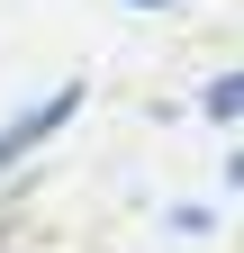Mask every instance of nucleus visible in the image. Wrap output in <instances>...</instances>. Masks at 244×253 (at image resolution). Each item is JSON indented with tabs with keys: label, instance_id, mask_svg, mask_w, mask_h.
Segmentation results:
<instances>
[{
	"label": "nucleus",
	"instance_id": "nucleus-1",
	"mask_svg": "<svg viewBox=\"0 0 244 253\" xmlns=\"http://www.w3.org/2000/svg\"><path fill=\"white\" fill-rule=\"evenodd\" d=\"M81 100H90V82H54L45 100H27L9 126H0V181L37 163V154H45V145H54V136H64V126L81 118Z\"/></svg>",
	"mask_w": 244,
	"mask_h": 253
},
{
	"label": "nucleus",
	"instance_id": "nucleus-2",
	"mask_svg": "<svg viewBox=\"0 0 244 253\" xmlns=\"http://www.w3.org/2000/svg\"><path fill=\"white\" fill-rule=\"evenodd\" d=\"M199 109L217 118V126H235V118H244V73H217V82L199 90Z\"/></svg>",
	"mask_w": 244,
	"mask_h": 253
},
{
	"label": "nucleus",
	"instance_id": "nucleus-3",
	"mask_svg": "<svg viewBox=\"0 0 244 253\" xmlns=\"http://www.w3.org/2000/svg\"><path fill=\"white\" fill-rule=\"evenodd\" d=\"M163 226H172L181 244H199V235H217V226H226V217H217V208H199V199H181V208L163 217Z\"/></svg>",
	"mask_w": 244,
	"mask_h": 253
},
{
	"label": "nucleus",
	"instance_id": "nucleus-4",
	"mask_svg": "<svg viewBox=\"0 0 244 253\" xmlns=\"http://www.w3.org/2000/svg\"><path fill=\"white\" fill-rule=\"evenodd\" d=\"M127 9H172V0H127Z\"/></svg>",
	"mask_w": 244,
	"mask_h": 253
}]
</instances>
